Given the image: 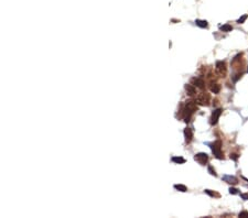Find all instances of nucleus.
Returning <instances> with one entry per match:
<instances>
[{
	"instance_id": "20e7f679",
	"label": "nucleus",
	"mask_w": 248,
	"mask_h": 218,
	"mask_svg": "<svg viewBox=\"0 0 248 218\" xmlns=\"http://www.w3.org/2000/svg\"><path fill=\"white\" fill-rule=\"evenodd\" d=\"M194 160L198 161L201 165H205L207 163V161H208V155H207V153H205V152H200V153H196V154H195Z\"/></svg>"
},
{
	"instance_id": "f03ea898",
	"label": "nucleus",
	"mask_w": 248,
	"mask_h": 218,
	"mask_svg": "<svg viewBox=\"0 0 248 218\" xmlns=\"http://www.w3.org/2000/svg\"><path fill=\"white\" fill-rule=\"evenodd\" d=\"M210 101H211V96L207 92H200L196 97V102L198 105H201V106H208Z\"/></svg>"
},
{
	"instance_id": "6e6552de",
	"label": "nucleus",
	"mask_w": 248,
	"mask_h": 218,
	"mask_svg": "<svg viewBox=\"0 0 248 218\" xmlns=\"http://www.w3.org/2000/svg\"><path fill=\"white\" fill-rule=\"evenodd\" d=\"M184 138H185V142L190 143L193 139V130L191 128H185L184 129Z\"/></svg>"
},
{
	"instance_id": "39448f33",
	"label": "nucleus",
	"mask_w": 248,
	"mask_h": 218,
	"mask_svg": "<svg viewBox=\"0 0 248 218\" xmlns=\"http://www.w3.org/2000/svg\"><path fill=\"white\" fill-rule=\"evenodd\" d=\"M222 112H223V109L218 108V109H215L214 111H213V114H212V116H211V125L212 126H214L217 124V121H218V119L221 117V115H222Z\"/></svg>"
},
{
	"instance_id": "1a4fd4ad",
	"label": "nucleus",
	"mask_w": 248,
	"mask_h": 218,
	"mask_svg": "<svg viewBox=\"0 0 248 218\" xmlns=\"http://www.w3.org/2000/svg\"><path fill=\"white\" fill-rule=\"evenodd\" d=\"M223 181L224 182H226V183H228V184H231V185H236L237 183H238L237 177L231 176V175H224Z\"/></svg>"
},
{
	"instance_id": "412c9836",
	"label": "nucleus",
	"mask_w": 248,
	"mask_h": 218,
	"mask_svg": "<svg viewBox=\"0 0 248 218\" xmlns=\"http://www.w3.org/2000/svg\"><path fill=\"white\" fill-rule=\"evenodd\" d=\"M229 193L231 194H238V190H237V188H234V187H231V188H229Z\"/></svg>"
},
{
	"instance_id": "7ed1b4c3",
	"label": "nucleus",
	"mask_w": 248,
	"mask_h": 218,
	"mask_svg": "<svg viewBox=\"0 0 248 218\" xmlns=\"http://www.w3.org/2000/svg\"><path fill=\"white\" fill-rule=\"evenodd\" d=\"M215 71L221 77H225L226 73H227V67H226V63L224 61H217L215 64Z\"/></svg>"
},
{
	"instance_id": "4468645a",
	"label": "nucleus",
	"mask_w": 248,
	"mask_h": 218,
	"mask_svg": "<svg viewBox=\"0 0 248 218\" xmlns=\"http://www.w3.org/2000/svg\"><path fill=\"white\" fill-rule=\"evenodd\" d=\"M174 188L175 190H178V191H180V192H188V187L185 186V185H182V184H175L174 185Z\"/></svg>"
},
{
	"instance_id": "9d476101",
	"label": "nucleus",
	"mask_w": 248,
	"mask_h": 218,
	"mask_svg": "<svg viewBox=\"0 0 248 218\" xmlns=\"http://www.w3.org/2000/svg\"><path fill=\"white\" fill-rule=\"evenodd\" d=\"M184 88H185V91H186L189 96H194V95H196V89H195V86H194V85L186 84L184 86Z\"/></svg>"
},
{
	"instance_id": "5701e85b",
	"label": "nucleus",
	"mask_w": 248,
	"mask_h": 218,
	"mask_svg": "<svg viewBox=\"0 0 248 218\" xmlns=\"http://www.w3.org/2000/svg\"><path fill=\"white\" fill-rule=\"evenodd\" d=\"M247 72H248V68H247Z\"/></svg>"
},
{
	"instance_id": "0eeeda50",
	"label": "nucleus",
	"mask_w": 248,
	"mask_h": 218,
	"mask_svg": "<svg viewBox=\"0 0 248 218\" xmlns=\"http://www.w3.org/2000/svg\"><path fill=\"white\" fill-rule=\"evenodd\" d=\"M184 108L189 109L190 111L194 114L198 110V102H196V100H188L184 105Z\"/></svg>"
},
{
	"instance_id": "aec40b11",
	"label": "nucleus",
	"mask_w": 248,
	"mask_h": 218,
	"mask_svg": "<svg viewBox=\"0 0 248 218\" xmlns=\"http://www.w3.org/2000/svg\"><path fill=\"white\" fill-rule=\"evenodd\" d=\"M240 218H245V217H248V211H241L239 213V215H238Z\"/></svg>"
},
{
	"instance_id": "4be33fe9",
	"label": "nucleus",
	"mask_w": 248,
	"mask_h": 218,
	"mask_svg": "<svg viewBox=\"0 0 248 218\" xmlns=\"http://www.w3.org/2000/svg\"><path fill=\"white\" fill-rule=\"evenodd\" d=\"M240 197L244 200V201H248V193H244L240 194Z\"/></svg>"
},
{
	"instance_id": "f257e3e1",
	"label": "nucleus",
	"mask_w": 248,
	"mask_h": 218,
	"mask_svg": "<svg viewBox=\"0 0 248 218\" xmlns=\"http://www.w3.org/2000/svg\"><path fill=\"white\" fill-rule=\"evenodd\" d=\"M207 144L210 145V148L213 152V154L215 155V158H217L219 160L224 159V154L222 152V141L221 140H216L214 142L207 143Z\"/></svg>"
},
{
	"instance_id": "9b49d317",
	"label": "nucleus",
	"mask_w": 248,
	"mask_h": 218,
	"mask_svg": "<svg viewBox=\"0 0 248 218\" xmlns=\"http://www.w3.org/2000/svg\"><path fill=\"white\" fill-rule=\"evenodd\" d=\"M210 89H211V92H214V94H218V92H221V85L216 84V83H213V82H211V85H210Z\"/></svg>"
},
{
	"instance_id": "2eb2a0df",
	"label": "nucleus",
	"mask_w": 248,
	"mask_h": 218,
	"mask_svg": "<svg viewBox=\"0 0 248 218\" xmlns=\"http://www.w3.org/2000/svg\"><path fill=\"white\" fill-rule=\"evenodd\" d=\"M219 29H221V31H223V32H231V30H233V26H231V24H224V25H221Z\"/></svg>"
},
{
	"instance_id": "423d86ee",
	"label": "nucleus",
	"mask_w": 248,
	"mask_h": 218,
	"mask_svg": "<svg viewBox=\"0 0 248 218\" xmlns=\"http://www.w3.org/2000/svg\"><path fill=\"white\" fill-rule=\"evenodd\" d=\"M191 84L194 85L195 87H198L200 89H204V87H205V82L201 77H193L191 79Z\"/></svg>"
},
{
	"instance_id": "dca6fc26",
	"label": "nucleus",
	"mask_w": 248,
	"mask_h": 218,
	"mask_svg": "<svg viewBox=\"0 0 248 218\" xmlns=\"http://www.w3.org/2000/svg\"><path fill=\"white\" fill-rule=\"evenodd\" d=\"M207 171H208V173H210L211 175L217 176V173H216V171H215L214 168H213L212 165H208V168H207Z\"/></svg>"
},
{
	"instance_id": "ddd939ff",
	"label": "nucleus",
	"mask_w": 248,
	"mask_h": 218,
	"mask_svg": "<svg viewBox=\"0 0 248 218\" xmlns=\"http://www.w3.org/2000/svg\"><path fill=\"white\" fill-rule=\"evenodd\" d=\"M195 24L198 25V26H200V28H207L208 26V22H207L206 20H200V19H198V20H195Z\"/></svg>"
},
{
	"instance_id": "f3484780",
	"label": "nucleus",
	"mask_w": 248,
	"mask_h": 218,
	"mask_svg": "<svg viewBox=\"0 0 248 218\" xmlns=\"http://www.w3.org/2000/svg\"><path fill=\"white\" fill-rule=\"evenodd\" d=\"M204 192H205V193H206L207 195H210V196H212V197H214V196H217V197H218V196H219V194H216V193H215V192H213V191H211V190H205Z\"/></svg>"
},
{
	"instance_id": "a211bd4d",
	"label": "nucleus",
	"mask_w": 248,
	"mask_h": 218,
	"mask_svg": "<svg viewBox=\"0 0 248 218\" xmlns=\"http://www.w3.org/2000/svg\"><path fill=\"white\" fill-rule=\"evenodd\" d=\"M248 18V16L247 15H244V16H241V17L239 18V19H238V20H237V23H244V22H245V21H246V19H247Z\"/></svg>"
},
{
	"instance_id": "6ab92c4d",
	"label": "nucleus",
	"mask_w": 248,
	"mask_h": 218,
	"mask_svg": "<svg viewBox=\"0 0 248 218\" xmlns=\"http://www.w3.org/2000/svg\"><path fill=\"white\" fill-rule=\"evenodd\" d=\"M238 158H239L238 154H236V153H231V159H233L234 161H237Z\"/></svg>"
},
{
	"instance_id": "f8f14e48",
	"label": "nucleus",
	"mask_w": 248,
	"mask_h": 218,
	"mask_svg": "<svg viewBox=\"0 0 248 218\" xmlns=\"http://www.w3.org/2000/svg\"><path fill=\"white\" fill-rule=\"evenodd\" d=\"M171 161L173 163H176V164H184L186 162V160L184 159V158H182V157H172Z\"/></svg>"
}]
</instances>
